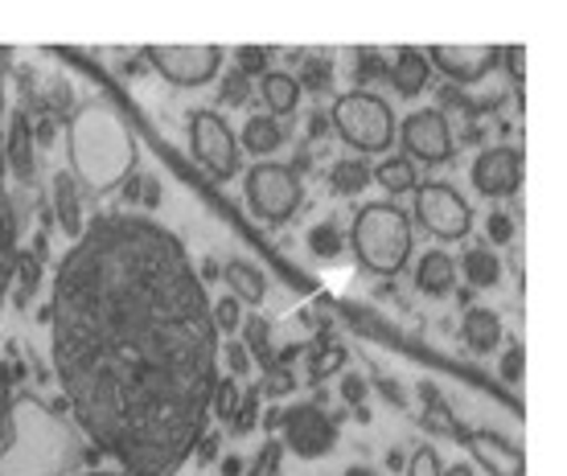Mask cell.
Listing matches in <instances>:
<instances>
[{
	"label": "cell",
	"mask_w": 567,
	"mask_h": 476,
	"mask_svg": "<svg viewBox=\"0 0 567 476\" xmlns=\"http://www.w3.org/2000/svg\"><path fill=\"white\" fill-rule=\"evenodd\" d=\"M456 304H465V309H473V288H461V292H456Z\"/></svg>",
	"instance_id": "94428289"
},
{
	"label": "cell",
	"mask_w": 567,
	"mask_h": 476,
	"mask_svg": "<svg viewBox=\"0 0 567 476\" xmlns=\"http://www.w3.org/2000/svg\"><path fill=\"white\" fill-rule=\"evenodd\" d=\"M485 235H489V242H497V247H511L514 242V218L511 214L494 210L489 218H485Z\"/></svg>",
	"instance_id": "ab89813d"
},
{
	"label": "cell",
	"mask_w": 567,
	"mask_h": 476,
	"mask_svg": "<svg viewBox=\"0 0 567 476\" xmlns=\"http://www.w3.org/2000/svg\"><path fill=\"white\" fill-rule=\"evenodd\" d=\"M284 144V127L280 120H271V115H251L247 120V127H243V148L256 156H268L276 153Z\"/></svg>",
	"instance_id": "cb8c5ba5"
},
{
	"label": "cell",
	"mask_w": 567,
	"mask_h": 476,
	"mask_svg": "<svg viewBox=\"0 0 567 476\" xmlns=\"http://www.w3.org/2000/svg\"><path fill=\"white\" fill-rule=\"evenodd\" d=\"M276 473H280V452H276V456L268 461V468H264V476H276Z\"/></svg>",
	"instance_id": "be15d7a7"
},
{
	"label": "cell",
	"mask_w": 567,
	"mask_h": 476,
	"mask_svg": "<svg viewBox=\"0 0 567 476\" xmlns=\"http://www.w3.org/2000/svg\"><path fill=\"white\" fill-rule=\"evenodd\" d=\"M424 54L432 71L453 79L456 86H468V83H482L485 74L494 71L502 50L497 45H427Z\"/></svg>",
	"instance_id": "8fae6325"
},
{
	"label": "cell",
	"mask_w": 567,
	"mask_h": 476,
	"mask_svg": "<svg viewBox=\"0 0 567 476\" xmlns=\"http://www.w3.org/2000/svg\"><path fill=\"white\" fill-rule=\"evenodd\" d=\"M403 141V153L408 161H424V165H444L453 156V127H449V115L440 107H424V112H412L403 120V127L395 132Z\"/></svg>",
	"instance_id": "30bf717a"
},
{
	"label": "cell",
	"mask_w": 567,
	"mask_h": 476,
	"mask_svg": "<svg viewBox=\"0 0 567 476\" xmlns=\"http://www.w3.org/2000/svg\"><path fill=\"white\" fill-rule=\"evenodd\" d=\"M223 276H227L230 292H235V300H247V304H264V296H268V280H264V271H259L256 263H247V259H230L227 267H223Z\"/></svg>",
	"instance_id": "44dd1931"
},
{
	"label": "cell",
	"mask_w": 567,
	"mask_h": 476,
	"mask_svg": "<svg viewBox=\"0 0 567 476\" xmlns=\"http://www.w3.org/2000/svg\"><path fill=\"white\" fill-rule=\"evenodd\" d=\"M218 103H227V107H247L251 103V79L243 71H227L223 86H218Z\"/></svg>",
	"instance_id": "e575fe53"
},
{
	"label": "cell",
	"mask_w": 567,
	"mask_h": 476,
	"mask_svg": "<svg viewBox=\"0 0 567 476\" xmlns=\"http://www.w3.org/2000/svg\"><path fill=\"white\" fill-rule=\"evenodd\" d=\"M280 435H284V448L305 456V461H317V456L338 448V427L329 423L321 403L280 406Z\"/></svg>",
	"instance_id": "ba28073f"
},
{
	"label": "cell",
	"mask_w": 567,
	"mask_h": 476,
	"mask_svg": "<svg viewBox=\"0 0 567 476\" xmlns=\"http://www.w3.org/2000/svg\"><path fill=\"white\" fill-rule=\"evenodd\" d=\"M235 406H239V382L230 379H218L214 382V394H210V415H218L223 423H230V415H235Z\"/></svg>",
	"instance_id": "d6a6232c"
},
{
	"label": "cell",
	"mask_w": 567,
	"mask_h": 476,
	"mask_svg": "<svg viewBox=\"0 0 567 476\" xmlns=\"http://www.w3.org/2000/svg\"><path fill=\"white\" fill-rule=\"evenodd\" d=\"M13 283H17V292H13L17 309L25 312V309H29V300H33V296H38V288H42V263H38V259H33L29 251H17Z\"/></svg>",
	"instance_id": "4316f807"
},
{
	"label": "cell",
	"mask_w": 567,
	"mask_h": 476,
	"mask_svg": "<svg viewBox=\"0 0 567 476\" xmlns=\"http://www.w3.org/2000/svg\"><path fill=\"white\" fill-rule=\"evenodd\" d=\"M239 329H243V350L256 353L264 370H268V365H276V353H271V324L256 312V317H247Z\"/></svg>",
	"instance_id": "83f0119b"
},
{
	"label": "cell",
	"mask_w": 567,
	"mask_h": 476,
	"mask_svg": "<svg viewBox=\"0 0 567 476\" xmlns=\"http://www.w3.org/2000/svg\"><path fill=\"white\" fill-rule=\"evenodd\" d=\"M473 185L482 197H514L523 189V153L511 148V144H497V148H485L473 165Z\"/></svg>",
	"instance_id": "4fadbf2b"
},
{
	"label": "cell",
	"mask_w": 567,
	"mask_h": 476,
	"mask_svg": "<svg viewBox=\"0 0 567 476\" xmlns=\"http://www.w3.org/2000/svg\"><path fill=\"white\" fill-rule=\"evenodd\" d=\"M66 153L74 185H83L86 194H107L136 173V141L128 124L103 103H86L71 115Z\"/></svg>",
	"instance_id": "7a4b0ae2"
},
{
	"label": "cell",
	"mask_w": 567,
	"mask_h": 476,
	"mask_svg": "<svg viewBox=\"0 0 567 476\" xmlns=\"http://www.w3.org/2000/svg\"><path fill=\"white\" fill-rule=\"evenodd\" d=\"M456 283V259L444 251H427L420 263H415V288L427 296H449Z\"/></svg>",
	"instance_id": "d6986e66"
},
{
	"label": "cell",
	"mask_w": 567,
	"mask_h": 476,
	"mask_svg": "<svg viewBox=\"0 0 567 476\" xmlns=\"http://www.w3.org/2000/svg\"><path fill=\"white\" fill-rule=\"evenodd\" d=\"M440 103H444V107H465L468 99L461 95V91H456V86H444V91H440Z\"/></svg>",
	"instance_id": "f5cc1de1"
},
{
	"label": "cell",
	"mask_w": 567,
	"mask_h": 476,
	"mask_svg": "<svg viewBox=\"0 0 567 476\" xmlns=\"http://www.w3.org/2000/svg\"><path fill=\"white\" fill-rule=\"evenodd\" d=\"M408 476H444V464H440L436 448L420 444V448L412 452V461H408Z\"/></svg>",
	"instance_id": "74e56055"
},
{
	"label": "cell",
	"mask_w": 567,
	"mask_h": 476,
	"mask_svg": "<svg viewBox=\"0 0 567 476\" xmlns=\"http://www.w3.org/2000/svg\"><path fill=\"white\" fill-rule=\"evenodd\" d=\"M17 251L21 247H17V206L9 194V168H4V86H0V312L13 296Z\"/></svg>",
	"instance_id": "7c38bea8"
},
{
	"label": "cell",
	"mask_w": 567,
	"mask_h": 476,
	"mask_svg": "<svg viewBox=\"0 0 567 476\" xmlns=\"http://www.w3.org/2000/svg\"><path fill=\"white\" fill-rule=\"evenodd\" d=\"M370 182H379L386 194H415V185H420V173L408 156H383L379 165H370Z\"/></svg>",
	"instance_id": "7402d4cb"
},
{
	"label": "cell",
	"mask_w": 567,
	"mask_h": 476,
	"mask_svg": "<svg viewBox=\"0 0 567 476\" xmlns=\"http://www.w3.org/2000/svg\"><path fill=\"white\" fill-rule=\"evenodd\" d=\"M268 58H271V50H264V45H239V50H235V62H239V66H235V71H243L247 74V79H264V74H268Z\"/></svg>",
	"instance_id": "d590c367"
},
{
	"label": "cell",
	"mask_w": 567,
	"mask_h": 476,
	"mask_svg": "<svg viewBox=\"0 0 567 476\" xmlns=\"http://www.w3.org/2000/svg\"><path fill=\"white\" fill-rule=\"evenodd\" d=\"M210 317H214V329H218V333H235V329L243 324L239 300H235V296H223L218 304H210Z\"/></svg>",
	"instance_id": "8d00e7d4"
},
{
	"label": "cell",
	"mask_w": 567,
	"mask_h": 476,
	"mask_svg": "<svg viewBox=\"0 0 567 476\" xmlns=\"http://www.w3.org/2000/svg\"><path fill=\"white\" fill-rule=\"evenodd\" d=\"M329 124L338 127V136L346 144H354L358 153H386L399 132V120L391 112V103L374 91H346L333 99Z\"/></svg>",
	"instance_id": "277c9868"
},
{
	"label": "cell",
	"mask_w": 567,
	"mask_h": 476,
	"mask_svg": "<svg viewBox=\"0 0 567 476\" xmlns=\"http://www.w3.org/2000/svg\"><path fill=\"white\" fill-rule=\"evenodd\" d=\"M50 341L66 411L124 476H177L210 432L218 329L169 226L100 214L62 255Z\"/></svg>",
	"instance_id": "6da1fadb"
},
{
	"label": "cell",
	"mask_w": 567,
	"mask_h": 476,
	"mask_svg": "<svg viewBox=\"0 0 567 476\" xmlns=\"http://www.w3.org/2000/svg\"><path fill=\"white\" fill-rule=\"evenodd\" d=\"M374 79H386V58L379 50H358L354 54V91H362Z\"/></svg>",
	"instance_id": "836d02e7"
},
{
	"label": "cell",
	"mask_w": 567,
	"mask_h": 476,
	"mask_svg": "<svg viewBox=\"0 0 567 476\" xmlns=\"http://www.w3.org/2000/svg\"><path fill=\"white\" fill-rule=\"evenodd\" d=\"M161 197H165L161 194V185H156L153 177H144V194H141L144 206H161Z\"/></svg>",
	"instance_id": "816d5d0a"
},
{
	"label": "cell",
	"mask_w": 567,
	"mask_h": 476,
	"mask_svg": "<svg viewBox=\"0 0 567 476\" xmlns=\"http://www.w3.org/2000/svg\"><path fill=\"white\" fill-rule=\"evenodd\" d=\"M350 242H354V259L367 271L395 280L412 259V218L395 201H367L354 214Z\"/></svg>",
	"instance_id": "3957f363"
},
{
	"label": "cell",
	"mask_w": 567,
	"mask_h": 476,
	"mask_svg": "<svg viewBox=\"0 0 567 476\" xmlns=\"http://www.w3.org/2000/svg\"><path fill=\"white\" fill-rule=\"evenodd\" d=\"M346 476H374V473H370V468H350Z\"/></svg>",
	"instance_id": "03108f58"
},
{
	"label": "cell",
	"mask_w": 567,
	"mask_h": 476,
	"mask_svg": "<svg viewBox=\"0 0 567 476\" xmlns=\"http://www.w3.org/2000/svg\"><path fill=\"white\" fill-rule=\"evenodd\" d=\"M309 251L317 255V259H338V255L346 251V238H341V230L333 223H321L309 230Z\"/></svg>",
	"instance_id": "4dcf8cb0"
},
{
	"label": "cell",
	"mask_w": 567,
	"mask_h": 476,
	"mask_svg": "<svg viewBox=\"0 0 567 476\" xmlns=\"http://www.w3.org/2000/svg\"><path fill=\"white\" fill-rule=\"evenodd\" d=\"M194 456H198L202 464H214L218 461V432H206L198 439V444H194Z\"/></svg>",
	"instance_id": "c3c4849f"
},
{
	"label": "cell",
	"mask_w": 567,
	"mask_h": 476,
	"mask_svg": "<svg viewBox=\"0 0 567 476\" xmlns=\"http://www.w3.org/2000/svg\"><path fill=\"white\" fill-rule=\"evenodd\" d=\"M370 185V165L362 161V156H346V161H338V165L329 168V189L341 197H354L362 194Z\"/></svg>",
	"instance_id": "d4e9b609"
},
{
	"label": "cell",
	"mask_w": 567,
	"mask_h": 476,
	"mask_svg": "<svg viewBox=\"0 0 567 476\" xmlns=\"http://www.w3.org/2000/svg\"><path fill=\"white\" fill-rule=\"evenodd\" d=\"M227 370L235 382H239L243 374H251V353L243 350V341H227Z\"/></svg>",
	"instance_id": "7bdbcfd3"
},
{
	"label": "cell",
	"mask_w": 567,
	"mask_h": 476,
	"mask_svg": "<svg viewBox=\"0 0 567 476\" xmlns=\"http://www.w3.org/2000/svg\"><path fill=\"white\" fill-rule=\"evenodd\" d=\"M120 194H124V201H141V194H144V173H128V182L120 185Z\"/></svg>",
	"instance_id": "681fc988"
},
{
	"label": "cell",
	"mask_w": 567,
	"mask_h": 476,
	"mask_svg": "<svg viewBox=\"0 0 567 476\" xmlns=\"http://www.w3.org/2000/svg\"><path fill=\"white\" fill-rule=\"evenodd\" d=\"M444 476H473V468H468V464H453V468H449Z\"/></svg>",
	"instance_id": "6125c7cd"
},
{
	"label": "cell",
	"mask_w": 567,
	"mask_h": 476,
	"mask_svg": "<svg viewBox=\"0 0 567 476\" xmlns=\"http://www.w3.org/2000/svg\"><path fill=\"white\" fill-rule=\"evenodd\" d=\"M367 394H370V382L362 379V374H346V379H341V399L350 403V411H354V406H367Z\"/></svg>",
	"instance_id": "b9f144b4"
},
{
	"label": "cell",
	"mask_w": 567,
	"mask_h": 476,
	"mask_svg": "<svg viewBox=\"0 0 567 476\" xmlns=\"http://www.w3.org/2000/svg\"><path fill=\"white\" fill-rule=\"evenodd\" d=\"M341 365H346V350L341 345H329V350H312V370H309V382L312 386H321V382L329 379V374H338Z\"/></svg>",
	"instance_id": "1f68e13d"
},
{
	"label": "cell",
	"mask_w": 567,
	"mask_h": 476,
	"mask_svg": "<svg viewBox=\"0 0 567 476\" xmlns=\"http://www.w3.org/2000/svg\"><path fill=\"white\" fill-rule=\"evenodd\" d=\"M420 399H424V432H436V435H449V439H461L465 435V427L456 423L453 406H449V399L436 391V382H420Z\"/></svg>",
	"instance_id": "ffe728a7"
},
{
	"label": "cell",
	"mask_w": 567,
	"mask_h": 476,
	"mask_svg": "<svg viewBox=\"0 0 567 476\" xmlns=\"http://www.w3.org/2000/svg\"><path fill=\"white\" fill-rule=\"evenodd\" d=\"M50 201H54V214L58 223H62V235L79 238L83 235V201H79V185H74L71 173H54V182H50Z\"/></svg>",
	"instance_id": "e0dca14e"
},
{
	"label": "cell",
	"mask_w": 567,
	"mask_h": 476,
	"mask_svg": "<svg viewBox=\"0 0 567 476\" xmlns=\"http://www.w3.org/2000/svg\"><path fill=\"white\" fill-rule=\"evenodd\" d=\"M45 255H50V238L38 235V238H33V259H38V263H45Z\"/></svg>",
	"instance_id": "6f0895ef"
},
{
	"label": "cell",
	"mask_w": 567,
	"mask_h": 476,
	"mask_svg": "<svg viewBox=\"0 0 567 476\" xmlns=\"http://www.w3.org/2000/svg\"><path fill=\"white\" fill-rule=\"evenodd\" d=\"M259 91H264V103H268L271 120H276V115H292L300 107V86L292 74L268 71L259 79Z\"/></svg>",
	"instance_id": "603a6c76"
},
{
	"label": "cell",
	"mask_w": 567,
	"mask_h": 476,
	"mask_svg": "<svg viewBox=\"0 0 567 476\" xmlns=\"http://www.w3.org/2000/svg\"><path fill=\"white\" fill-rule=\"evenodd\" d=\"M300 91H312V95H326L333 86V62L329 58H305V71L297 79Z\"/></svg>",
	"instance_id": "f546056e"
},
{
	"label": "cell",
	"mask_w": 567,
	"mask_h": 476,
	"mask_svg": "<svg viewBox=\"0 0 567 476\" xmlns=\"http://www.w3.org/2000/svg\"><path fill=\"white\" fill-rule=\"evenodd\" d=\"M79 476H124V473H107V468H91V473H79Z\"/></svg>",
	"instance_id": "e7e4bbea"
},
{
	"label": "cell",
	"mask_w": 567,
	"mask_h": 476,
	"mask_svg": "<svg viewBox=\"0 0 567 476\" xmlns=\"http://www.w3.org/2000/svg\"><path fill=\"white\" fill-rule=\"evenodd\" d=\"M243 456H227V461H218V468H223V476H243Z\"/></svg>",
	"instance_id": "11a10c76"
},
{
	"label": "cell",
	"mask_w": 567,
	"mask_h": 476,
	"mask_svg": "<svg viewBox=\"0 0 567 476\" xmlns=\"http://www.w3.org/2000/svg\"><path fill=\"white\" fill-rule=\"evenodd\" d=\"M144 58L153 62L161 79L173 86H206L223 71V45L198 42V45H148Z\"/></svg>",
	"instance_id": "52a82bcc"
},
{
	"label": "cell",
	"mask_w": 567,
	"mask_h": 476,
	"mask_svg": "<svg viewBox=\"0 0 567 476\" xmlns=\"http://www.w3.org/2000/svg\"><path fill=\"white\" fill-rule=\"evenodd\" d=\"M326 127H329V120H326V115H321V112H317V115H312V120H309V136H321Z\"/></svg>",
	"instance_id": "680465c9"
},
{
	"label": "cell",
	"mask_w": 567,
	"mask_h": 476,
	"mask_svg": "<svg viewBox=\"0 0 567 476\" xmlns=\"http://www.w3.org/2000/svg\"><path fill=\"white\" fill-rule=\"evenodd\" d=\"M374 386L383 391V399L391 406H408V394H403V386H399L395 379H386V374H379V370H374Z\"/></svg>",
	"instance_id": "f6af8a7d"
},
{
	"label": "cell",
	"mask_w": 567,
	"mask_h": 476,
	"mask_svg": "<svg viewBox=\"0 0 567 476\" xmlns=\"http://www.w3.org/2000/svg\"><path fill=\"white\" fill-rule=\"evenodd\" d=\"M4 168L25 185L38 173V144H33L29 112H13V120H9V132H4Z\"/></svg>",
	"instance_id": "9a60e30c"
},
{
	"label": "cell",
	"mask_w": 567,
	"mask_h": 476,
	"mask_svg": "<svg viewBox=\"0 0 567 476\" xmlns=\"http://www.w3.org/2000/svg\"><path fill=\"white\" fill-rule=\"evenodd\" d=\"M300 353H305V345H288V350H280V353H276V365H284V370H288V365L297 362Z\"/></svg>",
	"instance_id": "db71d44e"
},
{
	"label": "cell",
	"mask_w": 567,
	"mask_h": 476,
	"mask_svg": "<svg viewBox=\"0 0 567 476\" xmlns=\"http://www.w3.org/2000/svg\"><path fill=\"white\" fill-rule=\"evenodd\" d=\"M264 374H268V382H259V394H264V399H280V394H288L297 386L292 370H284V365H268Z\"/></svg>",
	"instance_id": "f35d334b"
},
{
	"label": "cell",
	"mask_w": 567,
	"mask_h": 476,
	"mask_svg": "<svg viewBox=\"0 0 567 476\" xmlns=\"http://www.w3.org/2000/svg\"><path fill=\"white\" fill-rule=\"evenodd\" d=\"M386 468H391V473H403V468H408V456H403V452H386Z\"/></svg>",
	"instance_id": "9f6ffc18"
},
{
	"label": "cell",
	"mask_w": 567,
	"mask_h": 476,
	"mask_svg": "<svg viewBox=\"0 0 567 476\" xmlns=\"http://www.w3.org/2000/svg\"><path fill=\"white\" fill-rule=\"evenodd\" d=\"M461 271H465L468 288H494L502 280V259H497L489 247H473V251L461 259Z\"/></svg>",
	"instance_id": "484cf974"
},
{
	"label": "cell",
	"mask_w": 567,
	"mask_h": 476,
	"mask_svg": "<svg viewBox=\"0 0 567 476\" xmlns=\"http://www.w3.org/2000/svg\"><path fill=\"white\" fill-rule=\"evenodd\" d=\"M427 74H432L427 54L424 50H415V45H399L395 62H386V79H391V86H395L403 99L420 95V91L427 86Z\"/></svg>",
	"instance_id": "2e32d148"
},
{
	"label": "cell",
	"mask_w": 567,
	"mask_h": 476,
	"mask_svg": "<svg viewBox=\"0 0 567 476\" xmlns=\"http://www.w3.org/2000/svg\"><path fill=\"white\" fill-rule=\"evenodd\" d=\"M502 58H506V71H511V79H518V83H523V74H526V50H523V45H506V50H502Z\"/></svg>",
	"instance_id": "bcb514c9"
},
{
	"label": "cell",
	"mask_w": 567,
	"mask_h": 476,
	"mask_svg": "<svg viewBox=\"0 0 567 476\" xmlns=\"http://www.w3.org/2000/svg\"><path fill=\"white\" fill-rule=\"evenodd\" d=\"M58 141V120H50V115H42L38 124H33V144H42V148H50V144Z\"/></svg>",
	"instance_id": "7dc6e473"
},
{
	"label": "cell",
	"mask_w": 567,
	"mask_h": 476,
	"mask_svg": "<svg viewBox=\"0 0 567 476\" xmlns=\"http://www.w3.org/2000/svg\"><path fill=\"white\" fill-rule=\"evenodd\" d=\"M189 144H194V156L210 168L214 177L230 182L239 173V141L218 112L202 107V112L189 115Z\"/></svg>",
	"instance_id": "9c48e42d"
},
{
	"label": "cell",
	"mask_w": 567,
	"mask_h": 476,
	"mask_svg": "<svg viewBox=\"0 0 567 476\" xmlns=\"http://www.w3.org/2000/svg\"><path fill=\"white\" fill-rule=\"evenodd\" d=\"M218 276H223V263H218V259H202V263H198V280H202V288H206L210 280H218Z\"/></svg>",
	"instance_id": "f907efd6"
},
{
	"label": "cell",
	"mask_w": 567,
	"mask_h": 476,
	"mask_svg": "<svg viewBox=\"0 0 567 476\" xmlns=\"http://www.w3.org/2000/svg\"><path fill=\"white\" fill-rule=\"evenodd\" d=\"M415 223L440 242H461L473 230V206L456 194L453 185L424 182L415 185Z\"/></svg>",
	"instance_id": "8992f818"
},
{
	"label": "cell",
	"mask_w": 567,
	"mask_h": 476,
	"mask_svg": "<svg viewBox=\"0 0 567 476\" xmlns=\"http://www.w3.org/2000/svg\"><path fill=\"white\" fill-rule=\"evenodd\" d=\"M259 399H264V394H259V382L251 386V391H243V394H239V406H235V415H230V423H227L230 435H251V432H256Z\"/></svg>",
	"instance_id": "f1b7e54d"
},
{
	"label": "cell",
	"mask_w": 567,
	"mask_h": 476,
	"mask_svg": "<svg viewBox=\"0 0 567 476\" xmlns=\"http://www.w3.org/2000/svg\"><path fill=\"white\" fill-rule=\"evenodd\" d=\"M243 194H247V206H251L264 223L280 226L300 210L305 185H300L297 168L292 165H276V161H268V165H256L251 173H247Z\"/></svg>",
	"instance_id": "5b68a950"
},
{
	"label": "cell",
	"mask_w": 567,
	"mask_h": 476,
	"mask_svg": "<svg viewBox=\"0 0 567 476\" xmlns=\"http://www.w3.org/2000/svg\"><path fill=\"white\" fill-rule=\"evenodd\" d=\"M523 365H526L523 345H511V350H506V358H502V382L518 386V382H523Z\"/></svg>",
	"instance_id": "ee69618b"
},
{
	"label": "cell",
	"mask_w": 567,
	"mask_h": 476,
	"mask_svg": "<svg viewBox=\"0 0 567 476\" xmlns=\"http://www.w3.org/2000/svg\"><path fill=\"white\" fill-rule=\"evenodd\" d=\"M264 427H268V432H276V427H280V406H271L268 415H264Z\"/></svg>",
	"instance_id": "91938a15"
},
{
	"label": "cell",
	"mask_w": 567,
	"mask_h": 476,
	"mask_svg": "<svg viewBox=\"0 0 567 476\" xmlns=\"http://www.w3.org/2000/svg\"><path fill=\"white\" fill-rule=\"evenodd\" d=\"M9 415H13V370L9 362H0V435L9 427Z\"/></svg>",
	"instance_id": "60d3db41"
},
{
	"label": "cell",
	"mask_w": 567,
	"mask_h": 476,
	"mask_svg": "<svg viewBox=\"0 0 567 476\" xmlns=\"http://www.w3.org/2000/svg\"><path fill=\"white\" fill-rule=\"evenodd\" d=\"M461 333H465V345L473 353H494L502 345V317L489 309H465V321H461Z\"/></svg>",
	"instance_id": "ac0fdd59"
},
{
	"label": "cell",
	"mask_w": 567,
	"mask_h": 476,
	"mask_svg": "<svg viewBox=\"0 0 567 476\" xmlns=\"http://www.w3.org/2000/svg\"><path fill=\"white\" fill-rule=\"evenodd\" d=\"M461 444L473 452V461L482 464L489 476H523L526 473L523 452L514 448L511 439H502L497 432H465L461 435Z\"/></svg>",
	"instance_id": "5bb4252c"
}]
</instances>
